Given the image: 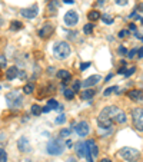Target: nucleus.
<instances>
[{"label":"nucleus","mask_w":143,"mask_h":162,"mask_svg":"<svg viewBox=\"0 0 143 162\" xmlns=\"http://www.w3.org/2000/svg\"><path fill=\"white\" fill-rule=\"evenodd\" d=\"M119 110L120 109L117 106H106L99 113V118H97L99 128H112V125L115 123V119L117 116Z\"/></svg>","instance_id":"1"},{"label":"nucleus","mask_w":143,"mask_h":162,"mask_svg":"<svg viewBox=\"0 0 143 162\" xmlns=\"http://www.w3.org/2000/svg\"><path fill=\"white\" fill-rule=\"evenodd\" d=\"M53 53L57 59H60V60H65L67 59L70 53H72V49H70V44L67 43V42H57L55 44V47H53Z\"/></svg>","instance_id":"2"},{"label":"nucleus","mask_w":143,"mask_h":162,"mask_svg":"<svg viewBox=\"0 0 143 162\" xmlns=\"http://www.w3.org/2000/svg\"><path fill=\"white\" fill-rule=\"evenodd\" d=\"M46 152L49 155H53V156L62 155L65 152V145L60 139H50L46 145Z\"/></svg>","instance_id":"3"},{"label":"nucleus","mask_w":143,"mask_h":162,"mask_svg":"<svg viewBox=\"0 0 143 162\" xmlns=\"http://www.w3.org/2000/svg\"><path fill=\"white\" fill-rule=\"evenodd\" d=\"M119 156L127 162H136L140 158V152L137 151V149H134V148L126 146V148H122L120 151H119Z\"/></svg>","instance_id":"4"},{"label":"nucleus","mask_w":143,"mask_h":162,"mask_svg":"<svg viewBox=\"0 0 143 162\" xmlns=\"http://www.w3.org/2000/svg\"><path fill=\"white\" fill-rule=\"evenodd\" d=\"M6 102H7L9 108H20L23 103V96L20 95V92L13 90V92L6 95Z\"/></svg>","instance_id":"5"},{"label":"nucleus","mask_w":143,"mask_h":162,"mask_svg":"<svg viewBox=\"0 0 143 162\" xmlns=\"http://www.w3.org/2000/svg\"><path fill=\"white\" fill-rule=\"evenodd\" d=\"M132 118L134 129L139 130V132H143V108H133Z\"/></svg>","instance_id":"6"},{"label":"nucleus","mask_w":143,"mask_h":162,"mask_svg":"<svg viewBox=\"0 0 143 162\" xmlns=\"http://www.w3.org/2000/svg\"><path fill=\"white\" fill-rule=\"evenodd\" d=\"M75 132L80 138H85V136H88L89 132H90V126H89V123L86 120H80V122H77L75 125Z\"/></svg>","instance_id":"7"},{"label":"nucleus","mask_w":143,"mask_h":162,"mask_svg":"<svg viewBox=\"0 0 143 162\" xmlns=\"http://www.w3.org/2000/svg\"><path fill=\"white\" fill-rule=\"evenodd\" d=\"M39 13V6L37 4H32L29 7H24L20 10V14H22L24 19H34Z\"/></svg>","instance_id":"8"},{"label":"nucleus","mask_w":143,"mask_h":162,"mask_svg":"<svg viewBox=\"0 0 143 162\" xmlns=\"http://www.w3.org/2000/svg\"><path fill=\"white\" fill-rule=\"evenodd\" d=\"M55 33V26H53V23H44L43 26H42V29L39 30V36L42 37V39H49L52 34Z\"/></svg>","instance_id":"9"},{"label":"nucleus","mask_w":143,"mask_h":162,"mask_svg":"<svg viewBox=\"0 0 143 162\" xmlns=\"http://www.w3.org/2000/svg\"><path fill=\"white\" fill-rule=\"evenodd\" d=\"M79 22V14H77L76 10H69L66 11V14H65V23H66L67 26H75Z\"/></svg>","instance_id":"10"},{"label":"nucleus","mask_w":143,"mask_h":162,"mask_svg":"<svg viewBox=\"0 0 143 162\" xmlns=\"http://www.w3.org/2000/svg\"><path fill=\"white\" fill-rule=\"evenodd\" d=\"M75 149H76V153L77 156H80V158H85L88 153H90V152L88 151V146H86V142H77L76 145H75Z\"/></svg>","instance_id":"11"},{"label":"nucleus","mask_w":143,"mask_h":162,"mask_svg":"<svg viewBox=\"0 0 143 162\" xmlns=\"http://www.w3.org/2000/svg\"><path fill=\"white\" fill-rule=\"evenodd\" d=\"M102 80V76L99 75H93V76H89L86 80L82 82V87H90V86H95L96 83H99Z\"/></svg>","instance_id":"12"},{"label":"nucleus","mask_w":143,"mask_h":162,"mask_svg":"<svg viewBox=\"0 0 143 162\" xmlns=\"http://www.w3.org/2000/svg\"><path fill=\"white\" fill-rule=\"evenodd\" d=\"M59 7H60V1H59V0H50V1L47 3V13H49L50 16H56Z\"/></svg>","instance_id":"13"},{"label":"nucleus","mask_w":143,"mask_h":162,"mask_svg":"<svg viewBox=\"0 0 143 162\" xmlns=\"http://www.w3.org/2000/svg\"><path fill=\"white\" fill-rule=\"evenodd\" d=\"M17 148H19V151H22V152H30L32 151V146H30L27 138H20V139L17 140Z\"/></svg>","instance_id":"14"},{"label":"nucleus","mask_w":143,"mask_h":162,"mask_svg":"<svg viewBox=\"0 0 143 162\" xmlns=\"http://www.w3.org/2000/svg\"><path fill=\"white\" fill-rule=\"evenodd\" d=\"M127 96L130 97L134 102H143V90H137V89H133L127 92Z\"/></svg>","instance_id":"15"},{"label":"nucleus","mask_w":143,"mask_h":162,"mask_svg":"<svg viewBox=\"0 0 143 162\" xmlns=\"http://www.w3.org/2000/svg\"><path fill=\"white\" fill-rule=\"evenodd\" d=\"M86 146H88V151L92 153V156H97L99 155V146L96 145L95 139H89L86 142Z\"/></svg>","instance_id":"16"},{"label":"nucleus","mask_w":143,"mask_h":162,"mask_svg":"<svg viewBox=\"0 0 143 162\" xmlns=\"http://www.w3.org/2000/svg\"><path fill=\"white\" fill-rule=\"evenodd\" d=\"M56 76H57L59 79H62V80H63V86H65L67 82L72 79V75H70V72H69V70H66V69H60V70L56 73Z\"/></svg>","instance_id":"17"},{"label":"nucleus","mask_w":143,"mask_h":162,"mask_svg":"<svg viewBox=\"0 0 143 162\" xmlns=\"http://www.w3.org/2000/svg\"><path fill=\"white\" fill-rule=\"evenodd\" d=\"M17 75H19V69L16 66H11L6 70V79L7 80H13L14 77H17Z\"/></svg>","instance_id":"18"},{"label":"nucleus","mask_w":143,"mask_h":162,"mask_svg":"<svg viewBox=\"0 0 143 162\" xmlns=\"http://www.w3.org/2000/svg\"><path fill=\"white\" fill-rule=\"evenodd\" d=\"M127 122V116H126V113L123 112V110H119V113H117V116L115 119V123H119V125H123V123H126Z\"/></svg>","instance_id":"19"},{"label":"nucleus","mask_w":143,"mask_h":162,"mask_svg":"<svg viewBox=\"0 0 143 162\" xmlns=\"http://www.w3.org/2000/svg\"><path fill=\"white\" fill-rule=\"evenodd\" d=\"M100 17H102V14H100V11L97 10H90L88 13V19L90 20V22L93 23V22H97Z\"/></svg>","instance_id":"20"},{"label":"nucleus","mask_w":143,"mask_h":162,"mask_svg":"<svg viewBox=\"0 0 143 162\" xmlns=\"http://www.w3.org/2000/svg\"><path fill=\"white\" fill-rule=\"evenodd\" d=\"M96 95V92L93 90V89H88V90H85V92H82V95H80V97L83 99V100H90L92 97Z\"/></svg>","instance_id":"21"},{"label":"nucleus","mask_w":143,"mask_h":162,"mask_svg":"<svg viewBox=\"0 0 143 162\" xmlns=\"http://www.w3.org/2000/svg\"><path fill=\"white\" fill-rule=\"evenodd\" d=\"M23 27V23L19 22V20H13V22L10 23V30L11 32H17V30H20Z\"/></svg>","instance_id":"22"},{"label":"nucleus","mask_w":143,"mask_h":162,"mask_svg":"<svg viewBox=\"0 0 143 162\" xmlns=\"http://www.w3.org/2000/svg\"><path fill=\"white\" fill-rule=\"evenodd\" d=\"M116 92H119V86H110V87H107V89H105L103 90V95L105 96H110L112 93H116Z\"/></svg>","instance_id":"23"},{"label":"nucleus","mask_w":143,"mask_h":162,"mask_svg":"<svg viewBox=\"0 0 143 162\" xmlns=\"http://www.w3.org/2000/svg\"><path fill=\"white\" fill-rule=\"evenodd\" d=\"M100 19L103 20V23H105V24H113V22H115V19L110 16L109 13H103V16H102Z\"/></svg>","instance_id":"24"},{"label":"nucleus","mask_w":143,"mask_h":162,"mask_svg":"<svg viewBox=\"0 0 143 162\" xmlns=\"http://www.w3.org/2000/svg\"><path fill=\"white\" fill-rule=\"evenodd\" d=\"M93 29H95V24H93L92 22H89L83 26V33H85V34H92Z\"/></svg>","instance_id":"25"},{"label":"nucleus","mask_w":143,"mask_h":162,"mask_svg":"<svg viewBox=\"0 0 143 162\" xmlns=\"http://www.w3.org/2000/svg\"><path fill=\"white\" fill-rule=\"evenodd\" d=\"M63 96L66 97L67 100H72L73 97H75V92L69 87V89H63Z\"/></svg>","instance_id":"26"},{"label":"nucleus","mask_w":143,"mask_h":162,"mask_svg":"<svg viewBox=\"0 0 143 162\" xmlns=\"http://www.w3.org/2000/svg\"><path fill=\"white\" fill-rule=\"evenodd\" d=\"M34 90V86L32 83H26L24 86H23V93H26V95H32Z\"/></svg>","instance_id":"27"},{"label":"nucleus","mask_w":143,"mask_h":162,"mask_svg":"<svg viewBox=\"0 0 143 162\" xmlns=\"http://www.w3.org/2000/svg\"><path fill=\"white\" fill-rule=\"evenodd\" d=\"M30 112L33 113L34 116H40V115H42V108H40V105H32Z\"/></svg>","instance_id":"28"},{"label":"nucleus","mask_w":143,"mask_h":162,"mask_svg":"<svg viewBox=\"0 0 143 162\" xmlns=\"http://www.w3.org/2000/svg\"><path fill=\"white\" fill-rule=\"evenodd\" d=\"M47 106H49L50 109H59L60 103H59L56 99H49V100H47Z\"/></svg>","instance_id":"29"},{"label":"nucleus","mask_w":143,"mask_h":162,"mask_svg":"<svg viewBox=\"0 0 143 162\" xmlns=\"http://www.w3.org/2000/svg\"><path fill=\"white\" fill-rule=\"evenodd\" d=\"M70 133H72V129H70V128H65V129L60 130L59 136H60V138H66V136H69Z\"/></svg>","instance_id":"30"},{"label":"nucleus","mask_w":143,"mask_h":162,"mask_svg":"<svg viewBox=\"0 0 143 162\" xmlns=\"http://www.w3.org/2000/svg\"><path fill=\"white\" fill-rule=\"evenodd\" d=\"M55 122L57 123V125H62V123H65V122H66V115L60 113V115H59V116L55 119Z\"/></svg>","instance_id":"31"},{"label":"nucleus","mask_w":143,"mask_h":162,"mask_svg":"<svg viewBox=\"0 0 143 162\" xmlns=\"http://www.w3.org/2000/svg\"><path fill=\"white\" fill-rule=\"evenodd\" d=\"M80 87H82V82H80V80H75V82H73V87H72V90H73L75 93H77V92L80 90Z\"/></svg>","instance_id":"32"},{"label":"nucleus","mask_w":143,"mask_h":162,"mask_svg":"<svg viewBox=\"0 0 143 162\" xmlns=\"http://www.w3.org/2000/svg\"><path fill=\"white\" fill-rule=\"evenodd\" d=\"M0 162H7V153L3 148H0Z\"/></svg>","instance_id":"33"},{"label":"nucleus","mask_w":143,"mask_h":162,"mask_svg":"<svg viewBox=\"0 0 143 162\" xmlns=\"http://www.w3.org/2000/svg\"><path fill=\"white\" fill-rule=\"evenodd\" d=\"M90 62H85V63H80V66H79V69H80V72H85L88 67H90Z\"/></svg>","instance_id":"34"},{"label":"nucleus","mask_w":143,"mask_h":162,"mask_svg":"<svg viewBox=\"0 0 143 162\" xmlns=\"http://www.w3.org/2000/svg\"><path fill=\"white\" fill-rule=\"evenodd\" d=\"M129 30H127V29H122L120 32H119V37H120V39H125V37H126V36H129Z\"/></svg>","instance_id":"35"},{"label":"nucleus","mask_w":143,"mask_h":162,"mask_svg":"<svg viewBox=\"0 0 143 162\" xmlns=\"http://www.w3.org/2000/svg\"><path fill=\"white\" fill-rule=\"evenodd\" d=\"M137 49H139V47H134V49H132L130 52H127V57H129V59H133V57L137 54Z\"/></svg>","instance_id":"36"},{"label":"nucleus","mask_w":143,"mask_h":162,"mask_svg":"<svg viewBox=\"0 0 143 162\" xmlns=\"http://www.w3.org/2000/svg\"><path fill=\"white\" fill-rule=\"evenodd\" d=\"M117 52H119V54H122V56H126V54H127V49H126L125 46H119Z\"/></svg>","instance_id":"37"},{"label":"nucleus","mask_w":143,"mask_h":162,"mask_svg":"<svg viewBox=\"0 0 143 162\" xmlns=\"http://www.w3.org/2000/svg\"><path fill=\"white\" fill-rule=\"evenodd\" d=\"M134 72H136V66H132V67H130V69L125 73V76H126V77H129V76H132Z\"/></svg>","instance_id":"38"},{"label":"nucleus","mask_w":143,"mask_h":162,"mask_svg":"<svg viewBox=\"0 0 143 162\" xmlns=\"http://www.w3.org/2000/svg\"><path fill=\"white\" fill-rule=\"evenodd\" d=\"M6 63H7V62H6V57L1 54V56H0V67L4 69V67H6Z\"/></svg>","instance_id":"39"},{"label":"nucleus","mask_w":143,"mask_h":162,"mask_svg":"<svg viewBox=\"0 0 143 162\" xmlns=\"http://www.w3.org/2000/svg\"><path fill=\"white\" fill-rule=\"evenodd\" d=\"M115 3H116L117 6H126V4L129 3V0H115Z\"/></svg>","instance_id":"40"},{"label":"nucleus","mask_w":143,"mask_h":162,"mask_svg":"<svg viewBox=\"0 0 143 162\" xmlns=\"http://www.w3.org/2000/svg\"><path fill=\"white\" fill-rule=\"evenodd\" d=\"M137 59H143V46L137 49Z\"/></svg>","instance_id":"41"},{"label":"nucleus","mask_w":143,"mask_h":162,"mask_svg":"<svg viewBox=\"0 0 143 162\" xmlns=\"http://www.w3.org/2000/svg\"><path fill=\"white\" fill-rule=\"evenodd\" d=\"M17 76H19V77L23 80V79L26 77V72H24V70H19V75H17Z\"/></svg>","instance_id":"42"},{"label":"nucleus","mask_w":143,"mask_h":162,"mask_svg":"<svg viewBox=\"0 0 143 162\" xmlns=\"http://www.w3.org/2000/svg\"><path fill=\"white\" fill-rule=\"evenodd\" d=\"M50 110H52V109L49 108V106H47V105H46V106H44V108H42V112H44V113H47V112H50Z\"/></svg>","instance_id":"43"},{"label":"nucleus","mask_w":143,"mask_h":162,"mask_svg":"<svg viewBox=\"0 0 143 162\" xmlns=\"http://www.w3.org/2000/svg\"><path fill=\"white\" fill-rule=\"evenodd\" d=\"M129 29L133 30V32H136V24H134V23H130V24H129Z\"/></svg>","instance_id":"44"},{"label":"nucleus","mask_w":143,"mask_h":162,"mask_svg":"<svg viewBox=\"0 0 143 162\" xmlns=\"http://www.w3.org/2000/svg\"><path fill=\"white\" fill-rule=\"evenodd\" d=\"M117 73H120V75H125V73H126V69H125V67H120V69L117 70Z\"/></svg>","instance_id":"45"},{"label":"nucleus","mask_w":143,"mask_h":162,"mask_svg":"<svg viewBox=\"0 0 143 162\" xmlns=\"http://www.w3.org/2000/svg\"><path fill=\"white\" fill-rule=\"evenodd\" d=\"M63 3H66V4H73L75 0H63Z\"/></svg>","instance_id":"46"},{"label":"nucleus","mask_w":143,"mask_h":162,"mask_svg":"<svg viewBox=\"0 0 143 162\" xmlns=\"http://www.w3.org/2000/svg\"><path fill=\"white\" fill-rule=\"evenodd\" d=\"M66 162H76V158H73V156H70L69 159H67Z\"/></svg>","instance_id":"47"},{"label":"nucleus","mask_w":143,"mask_h":162,"mask_svg":"<svg viewBox=\"0 0 143 162\" xmlns=\"http://www.w3.org/2000/svg\"><path fill=\"white\" fill-rule=\"evenodd\" d=\"M105 4V0H97V6H103Z\"/></svg>","instance_id":"48"},{"label":"nucleus","mask_w":143,"mask_h":162,"mask_svg":"<svg viewBox=\"0 0 143 162\" xmlns=\"http://www.w3.org/2000/svg\"><path fill=\"white\" fill-rule=\"evenodd\" d=\"M129 17H136V10H133L130 14H129Z\"/></svg>","instance_id":"49"},{"label":"nucleus","mask_w":143,"mask_h":162,"mask_svg":"<svg viewBox=\"0 0 143 162\" xmlns=\"http://www.w3.org/2000/svg\"><path fill=\"white\" fill-rule=\"evenodd\" d=\"M112 76H113V73H109V75L106 76V80H110V79H112Z\"/></svg>","instance_id":"50"},{"label":"nucleus","mask_w":143,"mask_h":162,"mask_svg":"<svg viewBox=\"0 0 143 162\" xmlns=\"http://www.w3.org/2000/svg\"><path fill=\"white\" fill-rule=\"evenodd\" d=\"M100 162H112V161H110V159H107V158H103Z\"/></svg>","instance_id":"51"},{"label":"nucleus","mask_w":143,"mask_h":162,"mask_svg":"<svg viewBox=\"0 0 143 162\" xmlns=\"http://www.w3.org/2000/svg\"><path fill=\"white\" fill-rule=\"evenodd\" d=\"M66 145H67V146H70V145H72V140L67 139V140H66Z\"/></svg>","instance_id":"52"},{"label":"nucleus","mask_w":143,"mask_h":162,"mask_svg":"<svg viewBox=\"0 0 143 162\" xmlns=\"http://www.w3.org/2000/svg\"><path fill=\"white\" fill-rule=\"evenodd\" d=\"M0 89H1V86H0Z\"/></svg>","instance_id":"53"}]
</instances>
